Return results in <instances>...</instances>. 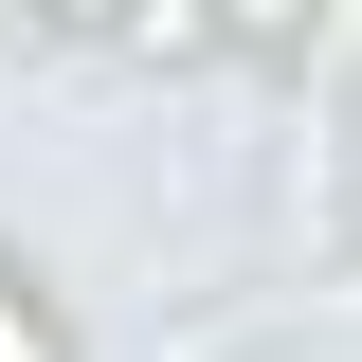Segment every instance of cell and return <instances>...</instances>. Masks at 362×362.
<instances>
[{
	"label": "cell",
	"mask_w": 362,
	"mask_h": 362,
	"mask_svg": "<svg viewBox=\"0 0 362 362\" xmlns=\"http://www.w3.org/2000/svg\"><path fill=\"white\" fill-rule=\"evenodd\" d=\"M0 362H54V344H37V308H0Z\"/></svg>",
	"instance_id": "cell-1"
}]
</instances>
